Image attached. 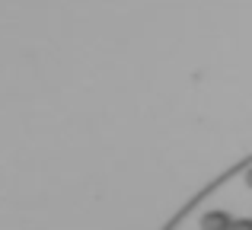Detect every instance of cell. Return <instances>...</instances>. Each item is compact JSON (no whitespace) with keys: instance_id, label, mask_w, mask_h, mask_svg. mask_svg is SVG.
Instances as JSON below:
<instances>
[{"instance_id":"obj_1","label":"cell","mask_w":252,"mask_h":230,"mask_svg":"<svg viewBox=\"0 0 252 230\" xmlns=\"http://www.w3.org/2000/svg\"><path fill=\"white\" fill-rule=\"evenodd\" d=\"M201 227L204 230H233V218L227 211H208L201 218Z\"/></svg>"},{"instance_id":"obj_2","label":"cell","mask_w":252,"mask_h":230,"mask_svg":"<svg viewBox=\"0 0 252 230\" xmlns=\"http://www.w3.org/2000/svg\"><path fill=\"white\" fill-rule=\"evenodd\" d=\"M233 230H252V221H249V218H240V221H233Z\"/></svg>"},{"instance_id":"obj_3","label":"cell","mask_w":252,"mask_h":230,"mask_svg":"<svg viewBox=\"0 0 252 230\" xmlns=\"http://www.w3.org/2000/svg\"><path fill=\"white\" fill-rule=\"evenodd\" d=\"M246 186L252 189V169H249V173H246Z\"/></svg>"}]
</instances>
